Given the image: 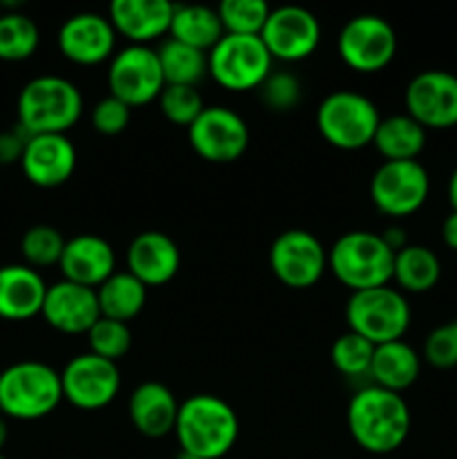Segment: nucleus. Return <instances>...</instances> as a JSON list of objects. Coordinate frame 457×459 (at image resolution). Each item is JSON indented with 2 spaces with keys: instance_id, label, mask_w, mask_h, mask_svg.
<instances>
[{
  "instance_id": "46",
  "label": "nucleus",
  "mask_w": 457,
  "mask_h": 459,
  "mask_svg": "<svg viewBox=\"0 0 457 459\" xmlns=\"http://www.w3.org/2000/svg\"><path fill=\"white\" fill-rule=\"evenodd\" d=\"M0 459H7V457H4V455H3V453H0Z\"/></svg>"
},
{
  "instance_id": "2",
  "label": "nucleus",
  "mask_w": 457,
  "mask_h": 459,
  "mask_svg": "<svg viewBox=\"0 0 457 459\" xmlns=\"http://www.w3.org/2000/svg\"><path fill=\"white\" fill-rule=\"evenodd\" d=\"M173 433L184 455L220 459L236 446L240 421L224 399L215 394H193L179 403Z\"/></svg>"
},
{
  "instance_id": "8",
  "label": "nucleus",
  "mask_w": 457,
  "mask_h": 459,
  "mask_svg": "<svg viewBox=\"0 0 457 459\" xmlns=\"http://www.w3.org/2000/svg\"><path fill=\"white\" fill-rule=\"evenodd\" d=\"M273 58L260 36L224 34L209 52V74L231 92L258 90L272 74Z\"/></svg>"
},
{
  "instance_id": "17",
  "label": "nucleus",
  "mask_w": 457,
  "mask_h": 459,
  "mask_svg": "<svg viewBox=\"0 0 457 459\" xmlns=\"http://www.w3.org/2000/svg\"><path fill=\"white\" fill-rule=\"evenodd\" d=\"M116 31L110 18L83 12L67 18L58 30V49L76 65H99L115 52Z\"/></svg>"
},
{
  "instance_id": "42",
  "label": "nucleus",
  "mask_w": 457,
  "mask_h": 459,
  "mask_svg": "<svg viewBox=\"0 0 457 459\" xmlns=\"http://www.w3.org/2000/svg\"><path fill=\"white\" fill-rule=\"evenodd\" d=\"M381 238H384L385 245H388L390 249L394 251V254H397V251H401L403 247L408 245V242H406V236H403V229H399V227H390V229H385V231L381 233Z\"/></svg>"
},
{
  "instance_id": "18",
  "label": "nucleus",
  "mask_w": 457,
  "mask_h": 459,
  "mask_svg": "<svg viewBox=\"0 0 457 459\" xmlns=\"http://www.w3.org/2000/svg\"><path fill=\"white\" fill-rule=\"evenodd\" d=\"M40 316L49 327L63 334H88L101 318L97 290L74 285L70 281L54 282L47 287Z\"/></svg>"
},
{
  "instance_id": "35",
  "label": "nucleus",
  "mask_w": 457,
  "mask_h": 459,
  "mask_svg": "<svg viewBox=\"0 0 457 459\" xmlns=\"http://www.w3.org/2000/svg\"><path fill=\"white\" fill-rule=\"evenodd\" d=\"M88 343L90 352L106 359V361L116 363L128 354L130 345H133V332H130L128 323L101 316L88 332Z\"/></svg>"
},
{
  "instance_id": "16",
  "label": "nucleus",
  "mask_w": 457,
  "mask_h": 459,
  "mask_svg": "<svg viewBox=\"0 0 457 459\" xmlns=\"http://www.w3.org/2000/svg\"><path fill=\"white\" fill-rule=\"evenodd\" d=\"M260 39L273 61L296 63L316 52L321 43V25L312 12L287 4L272 9Z\"/></svg>"
},
{
  "instance_id": "15",
  "label": "nucleus",
  "mask_w": 457,
  "mask_h": 459,
  "mask_svg": "<svg viewBox=\"0 0 457 459\" xmlns=\"http://www.w3.org/2000/svg\"><path fill=\"white\" fill-rule=\"evenodd\" d=\"M406 115L426 130L457 126V76L446 70H426L412 76L406 88Z\"/></svg>"
},
{
  "instance_id": "1",
  "label": "nucleus",
  "mask_w": 457,
  "mask_h": 459,
  "mask_svg": "<svg viewBox=\"0 0 457 459\" xmlns=\"http://www.w3.org/2000/svg\"><path fill=\"white\" fill-rule=\"evenodd\" d=\"M410 424V408L401 394L372 384L349 399V435L372 455H388L397 451L408 439Z\"/></svg>"
},
{
  "instance_id": "41",
  "label": "nucleus",
  "mask_w": 457,
  "mask_h": 459,
  "mask_svg": "<svg viewBox=\"0 0 457 459\" xmlns=\"http://www.w3.org/2000/svg\"><path fill=\"white\" fill-rule=\"evenodd\" d=\"M442 240L448 249L457 251V213L451 211L442 222Z\"/></svg>"
},
{
  "instance_id": "13",
  "label": "nucleus",
  "mask_w": 457,
  "mask_h": 459,
  "mask_svg": "<svg viewBox=\"0 0 457 459\" xmlns=\"http://www.w3.org/2000/svg\"><path fill=\"white\" fill-rule=\"evenodd\" d=\"M188 142L202 160L211 164H231L249 148V126L237 112L211 106L188 126Z\"/></svg>"
},
{
  "instance_id": "39",
  "label": "nucleus",
  "mask_w": 457,
  "mask_h": 459,
  "mask_svg": "<svg viewBox=\"0 0 457 459\" xmlns=\"http://www.w3.org/2000/svg\"><path fill=\"white\" fill-rule=\"evenodd\" d=\"M130 110H133V108H128L124 101H119V99H115L112 94H108L106 99H101V101L92 108L90 121H92V128L97 130L99 134L115 137V134H121L128 128Z\"/></svg>"
},
{
  "instance_id": "40",
  "label": "nucleus",
  "mask_w": 457,
  "mask_h": 459,
  "mask_svg": "<svg viewBox=\"0 0 457 459\" xmlns=\"http://www.w3.org/2000/svg\"><path fill=\"white\" fill-rule=\"evenodd\" d=\"M27 139H30V134H27L18 124L16 128L3 130V133H0V166L13 164V161L21 164L22 152H25V146H27Z\"/></svg>"
},
{
  "instance_id": "25",
  "label": "nucleus",
  "mask_w": 457,
  "mask_h": 459,
  "mask_svg": "<svg viewBox=\"0 0 457 459\" xmlns=\"http://www.w3.org/2000/svg\"><path fill=\"white\" fill-rule=\"evenodd\" d=\"M421 372V359L415 350L403 341L376 345L372 357L370 377L375 385L401 394L410 388Z\"/></svg>"
},
{
  "instance_id": "44",
  "label": "nucleus",
  "mask_w": 457,
  "mask_h": 459,
  "mask_svg": "<svg viewBox=\"0 0 457 459\" xmlns=\"http://www.w3.org/2000/svg\"><path fill=\"white\" fill-rule=\"evenodd\" d=\"M7 435H9V429H7V421L0 417V451H3V446L7 444Z\"/></svg>"
},
{
  "instance_id": "47",
  "label": "nucleus",
  "mask_w": 457,
  "mask_h": 459,
  "mask_svg": "<svg viewBox=\"0 0 457 459\" xmlns=\"http://www.w3.org/2000/svg\"><path fill=\"white\" fill-rule=\"evenodd\" d=\"M0 13H3V4H0Z\"/></svg>"
},
{
  "instance_id": "19",
  "label": "nucleus",
  "mask_w": 457,
  "mask_h": 459,
  "mask_svg": "<svg viewBox=\"0 0 457 459\" xmlns=\"http://www.w3.org/2000/svg\"><path fill=\"white\" fill-rule=\"evenodd\" d=\"M22 175L39 188L63 186L76 169V148L67 134H36L27 139Z\"/></svg>"
},
{
  "instance_id": "37",
  "label": "nucleus",
  "mask_w": 457,
  "mask_h": 459,
  "mask_svg": "<svg viewBox=\"0 0 457 459\" xmlns=\"http://www.w3.org/2000/svg\"><path fill=\"white\" fill-rule=\"evenodd\" d=\"M258 94L272 112H289L298 106L303 90L300 81L289 72H272L258 88Z\"/></svg>"
},
{
  "instance_id": "32",
  "label": "nucleus",
  "mask_w": 457,
  "mask_h": 459,
  "mask_svg": "<svg viewBox=\"0 0 457 459\" xmlns=\"http://www.w3.org/2000/svg\"><path fill=\"white\" fill-rule=\"evenodd\" d=\"M272 7L264 0H224L218 7L224 34L260 36Z\"/></svg>"
},
{
  "instance_id": "9",
  "label": "nucleus",
  "mask_w": 457,
  "mask_h": 459,
  "mask_svg": "<svg viewBox=\"0 0 457 459\" xmlns=\"http://www.w3.org/2000/svg\"><path fill=\"white\" fill-rule=\"evenodd\" d=\"M110 94L128 108L146 106L160 99L166 88L157 49L148 45H128L112 56L108 67Z\"/></svg>"
},
{
  "instance_id": "27",
  "label": "nucleus",
  "mask_w": 457,
  "mask_h": 459,
  "mask_svg": "<svg viewBox=\"0 0 457 459\" xmlns=\"http://www.w3.org/2000/svg\"><path fill=\"white\" fill-rule=\"evenodd\" d=\"M148 287L128 272L112 273L101 287H97L99 309L103 318L128 323L139 316L146 305Z\"/></svg>"
},
{
  "instance_id": "38",
  "label": "nucleus",
  "mask_w": 457,
  "mask_h": 459,
  "mask_svg": "<svg viewBox=\"0 0 457 459\" xmlns=\"http://www.w3.org/2000/svg\"><path fill=\"white\" fill-rule=\"evenodd\" d=\"M424 359L437 370L457 368V321L444 323L426 336Z\"/></svg>"
},
{
  "instance_id": "43",
  "label": "nucleus",
  "mask_w": 457,
  "mask_h": 459,
  "mask_svg": "<svg viewBox=\"0 0 457 459\" xmlns=\"http://www.w3.org/2000/svg\"><path fill=\"white\" fill-rule=\"evenodd\" d=\"M448 204H451V211L457 213V169L453 170L451 178H448Z\"/></svg>"
},
{
  "instance_id": "30",
  "label": "nucleus",
  "mask_w": 457,
  "mask_h": 459,
  "mask_svg": "<svg viewBox=\"0 0 457 459\" xmlns=\"http://www.w3.org/2000/svg\"><path fill=\"white\" fill-rule=\"evenodd\" d=\"M161 72H164L166 85H191L197 88L202 79L209 74V54L191 45L177 43V40H166L157 49Z\"/></svg>"
},
{
  "instance_id": "26",
  "label": "nucleus",
  "mask_w": 457,
  "mask_h": 459,
  "mask_svg": "<svg viewBox=\"0 0 457 459\" xmlns=\"http://www.w3.org/2000/svg\"><path fill=\"white\" fill-rule=\"evenodd\" d=\"M168 34L177 43L209 54L224 36V27L220 22L218 9L204 4H175Z\"/></svg>"
},
{
  "instance_id": "34",
  "label": "nucleus",
  "mask_w": 457,
  "mask_h": 459,
  "mask_svg": "<svg viewBox=\"0 0 457 459\" xmlns=\"http://www.w3.org/2000/svg\"><path fill=\"white\" fill-rule=\"evenodd\" d=\"M65 238L61 231L49 224H36L22 233L21 251L22 258L27 260L31 269L34 267H49V264L61 263L63 249H65Z\"/></svg>"
},
{
  "instance_id": "33",
  "label": "nucleus",
  "mask_w": 457,
  "mask_h": 459,
  "mask_svg": "<svg viewBox=\"0 0 457 459\" xmlns=\"http://www.w3.org/2000/svg\"><path fill=\"white\" fill-rule=\"evenodd\" d=\"M375 348L376 345H372L363 336L354 334V332H345L332 343V366L345 377H370Z\"/></svg>"
},
{
  "instance_id": "36",
  "label": "nucleus",
  "mask_w": 457,
  "mask_h": 459,
  "mask_svg": "<svg viewBox=\"0 0 457 459\" xmlns=\"http://www.w3.org/2000/svg\"><path fill=\"white\" fill-rule=\"evenodd\" d=\"M160 108L166 119L175 126H191L204 112V101L197 88L191 85H166L160 94Z\"/></svg>"
},
{
  "instance_id": "20",
  "label": "nucleus",
  "mask_w": 457,
  "mask_h": 459,
  "mask_svg": "<svg viewBox=\"0 0 457 459\" xmlns=\"http://www.w3.org/2000/svg\"><path fill=\"white\" fill-rule=\"evenodd\" d=\"M58 267L63 281L97 290L115 273L116 255L108 240L92 233H81L65 242Z\"/></svg>"
},
{
  "instance_id": "12",
  "label": "nucleus",
  "mask_w": 457,
  "mask_h": 459,
  "mask_svg": "<svg viewBox=\"0 0 457 459\" xmlns=\"http://www.w3.org/2000/svg\"><path fill=\"white\" fill-rule=\"evenodd\" d=\"M269 267L285 287L307 290L325 273L327 251L314 233L305 229H289L273 240L269 249Z\"/></svg>"
},
{
  "instance_id": "6",
  "label": "nucleus",
  "mask_w": 457,
  "mask_h": 459,
  "mask_svg": "<svg viewBox=\"0 0 457 459\" xmlns=\"http://www.w3.org/2000/svg\"><path fill=\"white\" fill-rule=\"evenodd\" d=\"M349 332L363 336L372 345L401 341L410 327V305L401 291L392 287L352 291L345 305Z\"/></svg>"
},
{
  "instance_id": "29",
  "label": "nucleus",
  "mask_w": 457,
  "mask_h": 459,
  "mask_svg": "<svg viewBox=\"0 0 457 459\" xmlns=\"http://www.w3.org/2000/svg\"><path fill=\"white\" fill-rule=\"evenodd\" d=\"M442 276V264L437 254L428 247L406 245L394 254L392 281L410 294H426L433 290Z\"/></svg>"
},
{
  "instance_id": "24",
  "label": "nucleus",
  "mask_w": 457,
  "mask_h": 459,
  "mask_svg": "<svg viewBox=\"0 0 457 459\" xmlns=\"http://www.w3.org/2000/svg\"><path fill=\"white\" fill-rule=\"evenodd\" d=\"M179 402L175 394L157 381H146L137 385L130 394L128 415L134 430L151 439H161L175 430Z\"/></svg>"
},
{
  "instance_id": "10",
  "label": "nucleus",
  "mask_w": 457,
  "mask_h": 459,
  "mask_svg": "<svg viewBox=\"0 0 457 459\" xmlns=\"http://www.w3.org/2000/svg\"><path fill=\"white\" fill-rule=\"evenodd\" d=\"M430 193L428 170L417 160L384 161L372 175L370 197L376 209L390 218H406L426 204Z\"/></svg>"
},
{
  "instance_id": "4",
  "label": "nucleus",
  "mask_w": 457,
  "mask_h": 459,
  "mask_svg": "<svg viewBox=\"0 0 457 459\" xmlns=\"http://www.w3.org/2000/svg\"><path fill=\"white\" fill-rule=\"evenodd\" d=\"M63 402L61 372L40 361H21L0 372V412L18 421L52 415Z\"/></svg>"
},
{
  "instance_id": "11",
  "label": "nucleus",
  "mask_w": 457,
  "mask_h": 459,
  "mask_svg": "<svg viewBox=\"0 0 457 459\" xmlns=\"http://www.w3.org/2000/svg\"><path fill=\"white\" fill-rule=\"evenodd\" d=\"M336 48L345 65L354 72L370 74L392 63L397 54V34L385 18L363 13L345 22Z\"/></svg>"
},
{
  "instance_id": "23",
  "label": "nucleus",
  "mask_w": 457,
  "mask_h": 459,
  "mask_svg": "<svg viewBox=\"0 0 457 459\" xmlns=\"http://www.w3.org/2000/svg\"><path fill=\"white\" fill-rule=\"evenodd\" d=\"M47 285L30 264L0 267V318L27 321L43 309Z\"/></svg>"
},
{
  "instance_id": "45",
  "label": "nucleus",
  "mask_w": 457,
  "mask_h": 459,
  "mask_svg": "<svg viewBox=\"0 0 457 459\" xmlns=\"http://www.w3.org/2000/svg\"><path fill=\"white\" fill-rule=\"evenodd\" d=\"M177 459H197V457H191V455H184V453H182V455H179Z\"/></svg>"
},
{
  "instance_id": "7",
  "label": "nucleus",
  "mask_w": 457,
  "mask_h": 459,
  "mask_svg": "<svg viewBox=\"0 0 457 459\" xmlns=\"http://www.w3.org/2000/svg\"><path fill=\"white\" fill-rule=\"evenodd\" d=\"M379 121L375 101L352 90H336L327 94L316 112L318 133L339 151H361L370 146Z\"/></svg>"
},
{
  "instance_id": "21",
  "label": "nucleus",
  "mask_w": 457,
  "mask_h": 459,
  "mask_svg": "<svg viewBox=\"0 0 457 459\" xmlns=\"http://www.w3.org/2000/svg\"><path fill=\"white\" fill-rule=\"evenodd\" d=\"M177 242L161 231H143L130 242L125 251V264L128 273L146 287H161L173 281L179 272Z\"/></svg>"
},
{
  "instance_id": "14",
  "label": "nucleus",
  "mask_w": 457,
  "mask_h": 459,
  "mask_svg": "<svg viewBox=\"0 0 457 459\" xmlns=\"http://www.w3.org/2000/svg\"><path fill=\"white\" fill-rule=\"evenodd\" d=\"M63 399L81 411H101L110 406L121 388L119 366L97 354H79L61 372Z\"/></svg>"
},
{
  "instance_id": "28",
  "label": "nucleus",
  "mask_w": 457,
  "mask_h": 459,
  "mask_svg": "<svg viewBox=\"0 0 457 459\" xmlns=\"http://www.w3.org/2000/svg\"><path fill=\"white\" fill-rule=\"evenodd\" d=\"M372 143L385 157V161H412L426 146V128L412 117L392 115L379 121Z\"/></svg>"
},
{
  "instance_id": "3",
  "label": "nucleus",
  "mask_w": 457,
  "mask_h": 459,
  "mask_svg": "<svg viewBox=\"0 0 457 459\" xmlns=\"http://www.w3.org/2000/svg\"><path fill=\"white\" fill-rule=\"evenodd\" d=\"M18 126L30 137L65 134L83 112V97L72 81L45 74L27 81L16 103Z\"/></svg>"
},
{
  "instance_id": "31",
  "label": "nucleus",
  "mask_w": 457,
  "mask_h": 459,
  "mask_svg": "<svg viewBox=\"0 0 457 459\" xmlns=\"http://www.w3.org/2000/svg\"><path fill=\"white\" fill-rule=\"evenodd\" d=\"M39 43V27L30 16L21 12L0 13V61H27L34 56Z\"/></svg>"
},
{
  "instance_id": "22",
  "label": "nucleus",
  "mask_w": 457,
  "mask_h": 459,
  "mask_svg": "<svg viewBox=\"0 0 457 459\" xmlns=\"http://www.w3.org/2000/svg\"><path fill=\"white\" fill-rule=\"evenodd\" d=\"M173 9L175 4L168 0H115L110 4V22L130 45H148L168 34Z\"/></svg>"
},
{
  "instance_id": "5",
  "label": "nucleus",
  "mask_w": 457,
  "mask_h": 459,
  "mask_svg": "<svg viewBox=\"0 0 457 459\" xmlns=\"http://www.w3.org/2000/svg\"><path fill=\"white\" fill-rule=\"evenodd\" d=\"M327 267L349 291L375 290L392 281L394 251L376 233L349 231L327 251Z\"/></svg>"
}]
</instances>
